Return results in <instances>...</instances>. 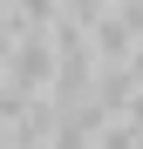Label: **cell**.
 Listing matches in <instances>:
<instances>
[{"mask_svg": "<svg viewBox=\"0 0 143 149\" xmlns=\"http://www.w3.org/2000/svg\"><path fill=\"white\" fill-rule=\"evenodd\" d=\"M7 81L20 95H48V88H55V41H48V34H27L7 54Z\"/></svg>", "mask_w": 143, "mask_h": 149, "instance_id": "cell-1", "label": "cell"}]
</instances>
